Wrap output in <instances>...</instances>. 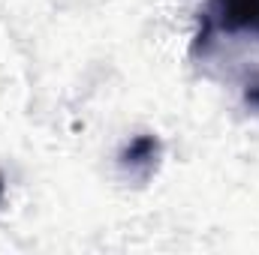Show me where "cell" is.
<instances>
[{
    "instance_id": "obj_1",
    "label": "cell",
    "mask_w": 259,
    "mask_h": 255,
    "mask_svg": "<svg viewBox=\"0 0 259 255\" xmlns=\"http://www.w3.org/2000/svg\"><path fill=\"white\" fill-rule=\"evenodd\" d=\"M214 36L259 39V0H205L196 51H208Z\"/></svg>"
},
{
    "instance_id": "obj_2",
    "label": "cell",
    "mask_w": 259,
    "mask_h": 255,
    "mask_svg": "<svg viewBox=\"0 0 259 255\" xmlns=\"http://www.w3.org/2000/svg\"><path fill=\"white\" fill-rule=\"evenodd\" d=\"M157 162H160V141L154 135H139L121 150V168L130 177L148 180L154 174Z\"/></svg>"
},
{
    "instance_id": "obj_3",
    "label": "cell",
    "mask_w": 259,
    "mask_h": 255,
    "mask_svg": "<svg viewBox=\"0 0 259 255\" xmlns=\"http://www.w3.org/2000/svg\"><path fill=\"white\" fill-rule=\"evenodd\" d=\"M244 102H247L250 108H256V111H259V81L247 87V93H244Z\"/></svg>"
},
{
    "instance_id": "obj_4",
    "label": "cell",
    "mask_w": 259,
    "mask_h": 255,
    "mask_svg": "<svg viewBox=\"0 0 259 255\" xmlns=\"http://www.w3.org/2000/svg\"><path fill=\"white\" fill-rule=\"evenodd\" d=\"M3 189H6V186H3V177H0V198H3Z\"/></svg>"
}]
</instances>
